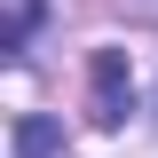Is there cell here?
<instances>
[{
  "label": "cell",
  "mask_w": 158,
  "mask_h": 158,
  "mask_svg": "<svg viewBox=\"0 0 158 158\" xmlns=\"http://www.w3.org/2000/svg\"><path fill=\"white\" fill-rule=\"evenodd\" d=\"M127 118V56L103 48L95 56V127H118Z\"/></svg>",
  "instance_id": "cell-1"
},
{
  "label": "cell",
  "mask_w": 158,
  "mask_h": 158,
  "mask_svg": "<svg viewBox=\"0 0 158 158\" xmlns=\"http://www.w3.org/2000/svg\"><path fill=\"white\" fill-rule=\"evenodd\" d=\"M63 135H56V118H24L16 127V158H56Z\"/></svg>",
  "instance_id": "cell-2"
}]
</instances>
